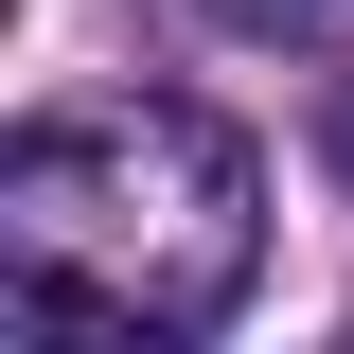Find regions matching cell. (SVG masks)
I'll list each match as a JSON object with an SVG mask.
<instances>
[{"instance_id": "cell-3", "label": "cell", "mask_w": 354, "mask_h": 354, "mask_svg": "<svg viewBox=\"0 0 354 354\" xmlns=\"http://www.w3.org/2000/svg\"><path fill=\"white\" fill-rule=\"evenodd\" d=\"M319 160H337V177H354V71H337V106H319Z\"/></svg>"}, {"instance_id": "cell-2", "label": "cell", "mask_w": 354, "mask_h": 354, "mask_svg": "<svg viewBox=\"0 0 354 354\" xmlns=\"http://www.w3.org/2000/svg\"><path fill=\"white\" fill-rule=\"evenodd\" d=\"M213 18H230V36H337L354 0H213Z\"/></svg>"}, {"instance_id": "cell-1", "label": "cell", "mask_w": 354, "mask_h": 354, "mask_svg": "<svg viewBox=\"0 0 354 354\" xmlns=\"http://www.w3.org/2000/svg\"><path fill=\"white\" fill-rule=\"evenodd\" d=\"M248 301V142L213 106H53L0 142L18 337H213Z\"/></svg>"}]
</instances>
